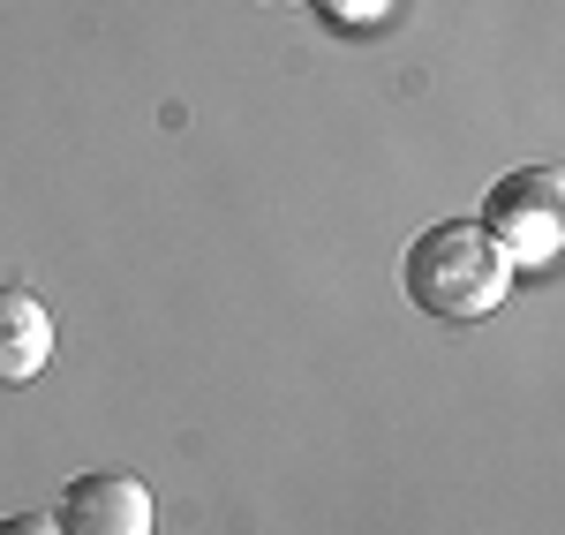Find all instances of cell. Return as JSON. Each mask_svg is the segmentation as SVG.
I'll use <instances>...</instances> for the list:
<instances>
[{
	"label": "cell",
	"instance_id": "cell-6",
	"mask_svg": "<svg viewBox=\"0 0 565 535\" xmlns=\"http://www.w3.org/2000/svg\"><path fill=\"white\" fill-rule=\"evenodd\" d=\"M317 8H332V15H348V23H362V15H370L377 0H317Z\"/></svg>",
	"mask_w": 565,
	"mask_h": 535
},
{
	"label": "cell",
	"instance_id": "cell-4",
	"mask_svg": "<svg viewBox=\"0 0 565 535\" xmlns=\"http://www.w3.org/2000/svg\"><path fill=\"white\" fill-rule=\"evenodd\" d=\"M53 355V317L39 295L0 287V385H31Z\"/></svg>",
	"mask_w": 565,
	"mask_h": 535
},
{
	"label": "cell",
	"instance_id": "cell-1",
	"mask_svg": "<svg viewBox=\"0 0 565 535\" xmlns=\"http://www.w3.org/2000/svg\"><path fill=\"white\" fill-rule=\"evenodd\" d=\"M513 257L482 234L476 220H437L407 242V265H399V287L407 302L437 324H476L490 317L505 295H513Z\"/></svg>",
	"mask_w": 565,
	"mask_h": 535
},
{
	"label": "cell",
	"instance_id": "cell-5",
	"mask_svg": "<svg viewBox=\"0 0 565 535\" xmlns=\"http://www.w3.org/2000/svg\"><path fill=\"white\" fill-rule=\"evenodd\" d=\"M0 535H61V528H53L45 513H8V521H0Z\"/></svg>",
	"mask_w": 565,
	"mask_h": 535
},
{
	"label": "cell",
	"instance_id": "cell-3",
	"mask_svg": "<svg viewBox=\"0 0 565 535\" xmlns=\"http://www.w3.org/2000/svg\"><path fill=\"white\" fill-rule=\"evenodd\" d=\"M61 535H151V491L136 475H76L53 513Z\"/></svg>",
	"mask_w": 565,
	"mask_h": 535
},
{
	"label": "cell",
	"instance_id": "cell-2",
	"mask_svg": "<svg viewBox=\"0 0 565 535\" xmlns=\"http://www.w3.org/2000/svg\"><path fill=\"white\" fill-rule=\"evenodd\" d=\"M482 234L513 257V265H551L565 234V181L551 167H521L482 196Z\"/></svg>",
	"mask_w": 565,
	"mask_h": 535
}]
</instances>
